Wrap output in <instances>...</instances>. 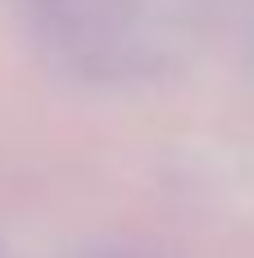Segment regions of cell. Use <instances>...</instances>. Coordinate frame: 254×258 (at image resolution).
<instances>
[{
    "mask_svg": "<svg viewBox=\"0 0 254 258\" xmlns=\"http://www.w3.org/2000/svg\"><path fill=\"white\" fill-rule=\"evenodd\" d=\"M23 9L77 54H109L123 41V0H23Z\"/></svg>",
    "mask_w": 254,
    "mask_h": 258,
    "instance_id": "obj_1",
    "label": "cell"
}]
</instances>
